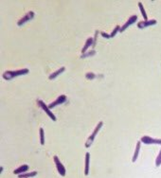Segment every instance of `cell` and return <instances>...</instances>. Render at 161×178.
<instances>
[{
	"instance_id": "6da1fadb",
	"label": "cell",
	"mask_w": 161,
	"mask_h": 178,
	"mask_svg": "<svg viewBox=\"0 0 161 178\" xmlns=\"http://www.w3.org/2000/svg\"><path fill=\"white\" fill-rule=\"evenodd\" d=\"M29 72V70L28 68H23V69H18V70H7L5 71L2 77L3 79L7 80H11L15 77H18L21 75H26Z\"/></svg>"
},
{
	"instance_id": "7a4b0ae2",
	"label": "cell",
	"mask_w": 161,
	"mask_h": 178,
	"mask_svg": "<svg viewBox=\"0 0 161 178\" xmlns=\"http://www.w3.org/2000/svg\"><path fill=\"white\" fill-rule=\"evenodd\" d=\"M102 125H103V122L102 121H100V122L97 124V126H96V128H95V130H94V132L92 133V135L88 137L87 139V140L85 141V148H89L91 145H92V143H93V141H94V139H95V137H96V135H98V133L100 132V130L101 129V127H102Z\"/></svg>"
},
{
	"instance_id": "3957f363",
	"label": "cell",
	"mask_w": 161,
	"mask_h": 178,
	"mask_svg": "<svg viewBox=\"0 0 161 178\" xmlns=\"http://www.w3.org/2000/svg\"><path fill=\"white\" fill-rule=\"evenodd\" d=\"M37 102H38V105H39V106L41 107V108L45 111L46 114H47V116L50 117V118L53 121H56V119H57V118H56L55 115H54L53 113L50 111V107H48L47 105H46V104L43 101H41V100H38V101H37Z\"/></svg>"
},
{
	"instance_id": "277c9868",
	"label": "cell",
	"mask_w": 161,
	"mask_h": 178,
	"mask_svg": "<svg viewBox=\"0 0 161 178\" xmlns=\"http://www.w3.org/2000/svg\"><path fill=\"white\" fill-rule=\"evenodd\" d=\"M141 143H144V144H147V145H150V144H157V145H161V139H152L151 136H148V135H144L141 137L140 139Z\"/></svg>"
},
{
	"instance_id": "5b68a950",
	"label": "cell",
	"mask_w": 161,
	"mask_h": 178,
	"mask_svg": "<svg viewBox=\"0 0 161 178\" xmlns=\"http://www.w3.org/2000/svg\"><path fill=\"white\" fill-rule=\"evenodd\" d=\"M53 159H54V162H55L56 168H57V171L59 172L60 175L64 176V175H66V168H64L63 165L61 163V161H60L59 157L55 156L53 157Z\"/></svg>"
},
{
	"instance_id": "8992f818",
	"label": "cell",
	"mask_w": 161,
	"mask_h": 178,
	"mask_svg": "<svg viewBox=\"0 0 161 178\" xmlns=\"http://www.w3.org/2000/svg\"><path fill=\"white\" fill-rule=\"evenodd\" d=\"M67 101V96L66 95H61L59 96L57 100L54 101L53 102H51L50 104H48V107H50V109H52L54 108L55 106H57V105H60V104H63Z\"/></svg>"
},
{
	"instance_id": "52a82bcc",
	"label": "cell",
	"mask_w": 161,
	"mask_h": 178,
	"mask_svg": "<svg viewBox=\"0 0 161 178\" xmlns=\"http://www.w3.org/2000/svg\"><path fill=\"white\" fill-rule=\"evenodd\" d=\"M156 24H157V21L155 20V19L148 20V21H141V22H139L138 28L139 29H145V28H148V27H151V26L156 25Z\"/></svg>"
},
{
	"instance_id": "ba28073f",
	"label": "cell",
	"mask_w": 161,
	"mask_h": 178,
	"mask_svg": "<svg viewBox=\"0 0 161 178\" xmlns=\"http://www.w3.org/2000/svg\"><path fill=\"white\" fill-rule=\"evenodd\" d=\"M33 17H34V12H29L25 16H23V17L17 22V25H18V26H22V25H24L25 23H27L28 21L31 20Z\"/></svg>"
},
{
	"instance_id": "9c48e42d",
	"label": "cell",
	"mask_w": 161,
	"mask_h": 178,
	"mask_svg": "<svg viewBox=\"0 0 161 178\" xmlns=\"http://www.w3.org/2000/svg\"><path fill=\"white\" fill-rule=\"evenodd\" d=\"M136 20H138V16H136V15H132L131 17L127 20V22L124 24V25H123L122 28H120L119 32H123V31H124L127 28H129L131 25H133V24H134Z\"/></svg>"
},
{
	"instance_id": "30bf717a",
	"label": "cell",
	"mask_w": 161,
	"mask_h": 178,
	"mask_svg": "<svg viewBox=\"0 0 161 178\" xmlns=\"http://www.w3.org/2000/svg\"><path fill=\"white\" fill-rule=\"evenodd\" d=\"M89 163H90V153L86 152L85 158H84V174L85 175H88V173H89Z\"/></svg>"
},
{
	"instance_id": "8fae6325",
	"label": "cell",
	"mask_w": 161,
	"mask_h": 178,
	"mask_svg": "<svg viewBox=\"0 0 161 178\" xmlns=\"http://www.w3.org/2000/svg\"><path fill=\"white\" fill-rule=\"evenodd\" d=\"M29 166L28 165H22V166H20L19 168H17V169H15L14 171H13V173L14 174H17V175H19V174H22V173H27L28 171H29Z\"/></svg>"
},
{
	"instance_id": "7c38bea8",
	"label": "cell",
	"mask_w": 161,
	"mask_h": 178,
	"mask_svg": "<svg viewBox=\"0 0 161 178\" xmlns=\"http://www.w3.org/2000/svg\"><path fill=\"white\" fill-rule=\"evenodd\" d=\"M140 144H141V141H138L136 142V145H135V153H134V156L132 158V162L135 163L136 160H138V157H139V150H140Z\"/></svg>"
},
{
	"instance_id": "4fadbf2b",
	"label": "cell",
	"mask_w": 161,
	"mask_h": 178,
	"mask_svg": "<svg viewBox=\"0 0 161 178\" xmlns=\"http://www.w3.org/2000/svg\"><path fill=\"white\" fill-rule=\"evenodd\" d=\"M93 43H94L93 38H91V37H90V38H88V39L86 40V42H85L84 47H83V50H82V53H83V54L85 53V52L87 51V50H88V47L91 46L93 45Z\"/></svg>"
},
{
	"instance_id": "5bb4252c",
	"label": "cell",
	"mask_w": 161,
	"mask_h": 178,
	"mask_svg": "<svg viewBox=\"0 0 161 178\" xmlns=\"http://www.w3.org/2000/svg\"><path fill=\"white\" fill-rule=\"evenodd\" d=\"M64 70H66V67H63L59 68L58 70H56L55 72H53V73H52L51 75H50V77H48V78H50V80H54L56 77H58L60 74H62Z\"/></svg>"
},
{
	"instance_id": "9a60e30c",
	"label": "cell",
	"mask_w": 161,
	"mask_h": 178,
	"mask_svg": "<svg viewBox=\"0 0 161 178\" xmlns=\"http://www.w3.org/2000/svg\"><path fill=\"white\" fill-rule=\"evenodd\" d=\"M37 172H30V173H22V174H19L18 177L19 178H30V177H33V176H36L37 175Z\"/></svg>"
},
{
	"instance_id": "2e32d148",
	"label": "cell",
	"mask_w": 161,
	"mask_h": 178,
	"mask_svg": "<svg viewBox=\"0 0 161 178\" xmlns=\"http://www.w3.org/2000/svg\"><path fill=\"white\" fill-rule=\"evenodd\" d=\"M139 10H140V12H141V14H142V16H143L144 20H145V21H148V17H147L146 12H145L144 7H143V5H142L141 2H139Z\"/></svg>"
},
{
	"instance_id": "e0dca14e",
	"label": "cell",
	"mask_w": 161,
	"mask_h": 178,
	"mask_svg": "<svg viewBox=\"0 0 161 178\" xmlns=\"http://www.w3.org/2000/svg\"><path fill=\"white\" fill-rule=\"evenodd\" d=\"M39 135H40V144L44 145L45 144V132H44V129L43 128H40Z\"/></svg>"
},
{
	"instance_id": "ac0fdd59",
	"label": "cell",
	"mask_w": 161,
	"mask_h": 178,
	"mask_svg": "<svg viewBox=\"0 0 161 178\" xmlns=\"http://www.w3.org/2000/svg\"><path fill=\"white\" fill-rule=\"evenodd\" d=\"M96 53V51L95 50H91V51H86L85 53H84V54H82L80 55V58H87V57H89V56H92V55H94Z\"/></svg>"
},
{
	"instance_id": "d6986e66",
	"label": "cell",
	"mask_w": 161,
	"mask_h": 178,
	"mask_svg": "<svg viewBox=\"0 0 161 178\" xmlns=\"http://www.w3.org/2000/svg\"><path fill=\"white\" fill-rule=\"evenodd\" d=\"M161 165V150L159 151L158 155H157V157L156 159V167H159Z\"/></svg>"
},
{
	"instance_id": "ffe728a7",
	"label": "cell",
	"mask_w": 161,
	"mask_h": 178,
	"mask_svg": "<svg viewBox=\"0 0 161 178\" xmlns=\"http://www.w3.org/2000/svg\"><path fill=\"white\" fill-rule=\"evenodd\" d=\"M119 29H120V27H119V26H116V28H115L114 29H113L112 33L110 34V37H111V38L115 37V36H116V34H117L118 32L119 31Z\"/></svg>"
},
{
	"instance_id": "44dd1931",
	"label": "cell",
	"mask_w": 161,
	"mask_h": 178,
	"mask_svg": "<svg viewBox=\"0 0 161 178\" xmlns=\"http://www.w3.org/2000/svg\"><path fill=\"white\" fill-rule=\"evenodd\" d=\"M101 36H102V37H104V38H106V39H109V38H111L109 34L105 33V32H103V31H101Z\"/></svg>"
},
{
	"instance_id": "7402d4cb",
	"label": "cell",
	"mask_w": 161,
	"mask_h": 178,
	"mask_svg": "<svg viewBox=\"0 0 161 178\" xmlns=\"http://www.w3.org/2000/svg\"><path fill=\"white\" fill-rule=\"evenodd\" d=\"M95 77V75L93 73H91V72H89V73H87L86 74V78L87 79H93Z\"/></svg>"
}]
</instances>
